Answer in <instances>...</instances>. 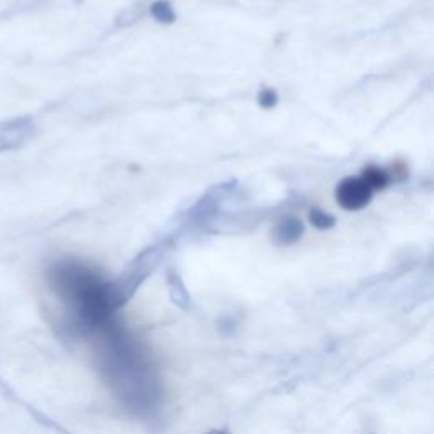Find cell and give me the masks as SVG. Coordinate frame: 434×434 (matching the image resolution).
<instances>
[{
    "mask_svg": "<svg viewBox=\"0 0 434 434\" xmlns=\"http://www.w3.org/2000/svg\"><path fill=\"white\" fill-rule=\"evenodd\" d=\"M150 11L151 16L158 22H161V24H172V22H175V11H173V7L170 6V2H167V0H156L155 4H151Z\"/></svg>",
    "mask_w": 434,
    "mask_h": 434,
    "instance_id": "5b68a950",
    "label": "cell"
},
{
    "mask_svg": "<svg viewBox=\"0 0 434 434\" xmlns=\"http://www.w3.org/2000/svg\"><path fill=\"white\" fill-rule=\"evenodd\" d=\"M209 434H229L227 431H212V433H209Z\"/></svg>",
    "mask_w": 434,
    "mask_h": 434,
    "instance_id": "9c48e42d",
    "label": "cell"
},
{
    "mask_svg": "<svg viewBox=\"0 0 434 434\" xmlns=\"http://www.w3.org/2000/svg\"><path fill=\"white\" fill-rule=\"evenodd\" d=\"M309 221H311V224L317 227V229H331V227L336 224V217L321 209H312L311 212H309Z\"/></svg>",
    "mask_w": 434,
    "mask_h": 434,
    "instance_id": "52a82bcc",
    "label": "cell"
},
{
    "mask_svg": "<svg viewBox=\"0 0 434 434\" xmlns=\"http://www.w3.org/2000/svg\"><path fill=\"white\" fill-rule=\"evenodd\" d=\"M168 285H170V290H172L173 301H175L177 304H180L182 307H185L187 302H189V294H187L185 287H183L180 277L175 275V274H170L168 275Z\"/></svg>",
    "mask_w": 434,
    "mask_h": 434,
    "instance_id": "8992f818",
    "label": "cell"
},
{
    "mask_svg": "<svg viewBox=\"0 0 434 434\" xmlns=\"http://www.w3.org/2000/svg\"><path fill=\"white\" fill-rule=\"evenodd\" d=\"M360 177L368 183V187L373 192L383 190L391 185V173L378 167H366Z\"/></svg>",
    "mask_w": 434,
    "mask_h": 434,
    "instance_id": "277c9868",
    "label": "cell"
},
{
    "mask_svg": "<svg viewBox=\"0 0 434 434\" xmlns=\"http://www.w3.org/2000/svg\"><path fill=\"white\" fill-rule=\"evenodd\" d=\"M304 234V224L299 219L287 217L275 227V241L281 246L297 243Z\"/></svg>",
    "mask_w": 434,
    "mask_h": 434,
    "instance_id": "3957f363",
    "label": "cell"
},
{
    "mask_svg": "<svg viewBox=\"0 0 434 434\" xmlns=\"http://www.w3.org/2000/svg\"><path fill=\"white\" fill-rule=\"evenodd\" d=\"M279 102V95H277L275 91L272 88H263L258 95V104L263 107V109H272V107L277 105Z\"/></svg>",
    "mask_w": 434,
    "mask_h": 434,
    "instance_id": "ba28073f",
    "label": "cell"
},
{
    "mask_svg": "<svg viewBox=\"0 0 434 434\" xmlns=\"http://www.w3.org/2000/svg\"><path fill=\"white\" fill-rule=\"evenodd\" d=\"M34 131L36 126L33 119L29 118H19L0 123V153L17 150V148L26 145V141H29L33 138Z\"/></svg>",
    "mask_w": 434,
    "mask_h": 434,
    "instance_id": "7a4b0ae2",
    "label": "cell"
},
{
    "mask_svg": "<svg viewBox=\"0 0 434 434\" xmlns=\"http://www.w3.org/2000/svg\"><path fill=\"white\" fill-rule=\"evenodd\" d=\"M371 195H373V190L361 177H348L336 187V202L350 212L366 207L370 204Z\"/></svg>",
    "mask_w": 434,
    "mask_h": 434,
    "instance_id": "6da1fadb",
    "label": "cell"
}]
</instances>
